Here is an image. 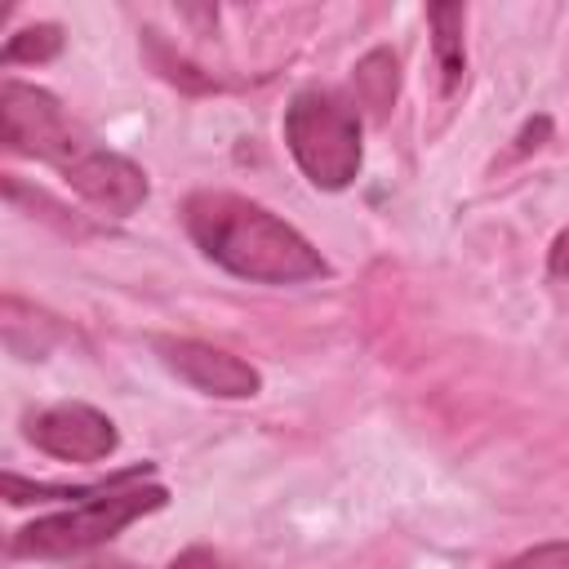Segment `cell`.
Segmentation results:
<instances>
[{
    "mask_svg": "<svg viewBox=\"0 0 569 569\" xmlns=\"http://www.w3.org/2000/svg\"><path fill=\"white\" fill-rule=\"evenodd\" d=\"M427 27H431V53H436L440 89L445 93H458V84L467 76V44H462L467 9L462 4H431L427 9Z\"/></svg>",
    "mask_w": 569,
    "mask_h": 569,
    "instance_id": "7",
    "label": "cell"
},
{
    "mask_svg": "<svg viewBox=\"0 0 569 569\" xmlns=\"http://www.w3.org/2000/svg\"><path fill=\"white\" fill-rule=\"evenodd\" d=\"M164 502H169V489L156 480L151 462L124 467V471L107 476V485L98 493L22 525L9 538V556L13 560H67V556L93 551V547L111 542L120 529H129L133 520L160 511Z\"/></svg>",
    "mask_w": 569,
    "mask_h": 569,
    "instance_id": "3",
    "label": "cell"
},
{
    "mask_svg": "<svg viewBox=\"0 0 569 569\" xmlns=\"http://www.w3.org/2000/svg\"><path fill=\"white\" fill-rule=\"evenodd\" d=\"M0 138L13 156L58 169V178L98 213L129 218L151 191L147 173L129 156L102 147L49 89L13 76L0 84Z\"/></svg>",
    "mask_w": 569,
    "mask_h": 569,
    "instance_id": "1",
    "label": "cell"
},
{
    "mask_svg": "<svg viewBox=\"0 0 569 569\" xmlns=\"http://www.w3.org/2000/svg\"><path fill=\"white\" fill-rule=\"evenodd\" d=\"M284 147L320 191H347L360 178V111L333 89H298L284 107Z\"/></svg>",
    "mask_w": 569,
    "mask_h": 569,
    "instance_id": "4",
    "label": "cell"
},
{
    "mask_svg": "<svg viewBox=\"0 0 569 569\" xmlns=\"http://www.w3.org/2000/svg\"><path fill=\"white\" fill-rule=\"evenodd\" d=\"M80 569H133L129 560H93V565H80Z\"/></svg>",
    "mask_w": 569,
    "mask_h": 569,
    "instance_id": "13",
    "label": "cell"
},
{
    "mask_svg": "<svg viewBox=\"0 0 569 569\" xmlns=\"http://www.w3.org/2000/svg\"><path fill=\"white\" fill-rule=\"evenodd\" d=\"M151 347H156L160 365L169 373H178L187 387H196L200 396L249 400V396L262 391V373L249 360H240V356H231V351H222L213 342H200V338H164L160 333Z\"/></svg>",
    "mask_w": 569,
    "mask_h": 569,
    "instance_id": "6",
    "label": "cell"
},
{
    "mask_svg": "<svg viewBox=\"0 0 569 569\" xmlns=\"http://www.w3.org/2000/svg\"><path fill=\"white\" fill-rule=\"evenodd\" d=\"M169 569H231V565L213 547H187V551H178L169 560Z\"/></svg>",
    "mask_w": 569,
    "mask_h": 569,
    "instance_id": "11",
    "label": "cell"
},
{
    "mask_svg": "<svg viewBox=\"0 0 569 569\" xmlns=\"http://www.w3.org/2000/svg\"><path fill=\"white\" fill-rule=\"evenodd\" d=\"M551 276H569V231H560V240L551 244Z\"/></svg>",
    "mask_w": 569,
    "mask_h": 569,
    "instance_id": "12",
    "label": "cell"
},
{
    "mask_svg": "<svg viewBox=\"0 0 569 569\" xmlns=\"http://www.w3.org/2000/svg\"><path fill=\"white\" fill-rule=\"evenodd\" d=\"M62 27L58 22H36V27H22L9 36L4 44V67H18V62H53L62 53Z\"/></svg>",
    "mask_w": 569,
    "mask_h": 569,
    "instance_id": "9",
    "label": "cell"
},
{
    "mask_svg": "<svg viewBox=\"0 0 569 569\" xmlns=\"http://www.w3.org/2000/svg\"><path fill=\"white\" fill-rule=\"evenodd\" d=\"M498 569H569V538H556V542H538V547H525V551L507 556Z\"/></svg>",
    "mask_w": 569,
    "mask_h": 569,
    "instance_id": "10",
    "label": "cell"
},
{
    "mask_svg": "<svg viewBox=\"0 0 569 569\" xmlns=\"http://www.w3.org/2000/svg\"><path fill=\"white\" fill-rule=\"evenodd\" d=\"M27 440L58 462H102L116 453L120 431L102 409L62 400V405H49L27 418Z\"/></svg>",
    "mask_w": 569,
    "mask_h": 569,
    "instance_id": "5",
    "label": "cell"
},
{
    "mask_svg": "<svg viewBox=\"0 0 569 569\" xmlns=\"http://www.w3.org/2000/svg\"><path fill=\"white\" fill-rule=\"evenodd\" d=\"M396 89H400V62L391 49H373L356 62V111L369 107L373 116H387Z\"/></svg>",
    "mask_w": 569,
    "mask_h": 569,
    "instance_id": "8",
    "label": "cell"
},
{
    "mask_svg": "<svg viewBox=\"0 0 569 569\" xmlns=\"http://www.w3.org/2000/svg\"><path fill=\"white\" fill-rule=\"evenodd\" d=\"M182 227L191 244L222 271L253 284H307L329 276L325 253L267 204L236 191H191L182 200Z\"/></svg>",
    "mask_w": 569,
    "mask_h": 569,
    "instance_id": "2",
    "label": "cell"
}]
</instances>
